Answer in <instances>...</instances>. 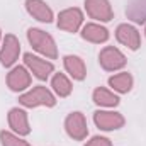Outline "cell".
<instances>
[{
	"mask_svg": "<svg viewBox=\"0 0 146 146\" xmlns=\"http://www.w3.org/2000/svg\"><path fill=\"white\" fill-rule=\"evenodd\" d=\"M27 39L29 42L33 44V48L36 49L37 53L44 54L46 58H51L54 60L58 56V51H56V44H54V39L49 36L48 33L41 31V29H29L27 31Z\"/></svg>",
	"mask_w": 146,
	"mask_h": 146,
	"instance_id": "obj_1",
	"label": "cell"
},
{
	"mask_svg": "<svg viewBox=\"0 0 146 146\" xmlns=\"http://www.w3.org/2000/svg\"><path fill=\"white\" fill-rule=\"evenodd\" d=\"M19 102L26 107H37V106H46V107H53L56 104L54 100V95L46 88V87H41L37 85L33 90H29L27 94L21 95L19 97Z\"/></svg>",
	"mask_w": 146,
	"mask_h": 146,
	"instance_id": "obj_2",
	"label": "cell"
},
{
	"mask_svg": "<svg viewBox=\"0 0 146 146\" xmlns=\"http://www.w3.org/2000/svg\"><path fill=\"white\" fill-rule=\"evenodd\" d=\"M99 61L102 65L104 70L107 72H115V70H121L124 65H126V56L114 46H107L100 51L99 54Z\"/></svg>",
	"mask_w": 146,
	"mask_h": 146,
	"instance_id": "obj_3",
	"label": "cell"
},
{
	"mask_svg": "<svg viewBox=\"0 0 146 146\" xmlns=\"http://www.w3.org/2000/svg\"><path fill=\"white\" fill-rule=\"evenodd\" d=\"M65 127H66V133L68 136L76 139V141H82L87 138L88 134V129H87V121L83 117L82 112H72L66 121H65Z\"/></svg>",
	"mask_w": 146,
	"mask_h": 146,
	"instance_id": "obj_4",
	"label": "cell"
},
{
	"mask_svg": "<svg viewBox=\"0 0 146 146\" xmlns=\"http://www.w3.org/2000/svg\"><path fill=\"white\" fill-rule=\"evenodd\" d=\"M83 22V14L80 9H66L58 15V27L66 33H76Z\"/></svg>",
	"mask_w": 146,
	"mask_h": 146,
	"instance_id": "obj_5",
	"label": "cell"
},
{
	"mask_svg": "<svg viewBox=\"0 0 146 146\" xmlns=\"http://www.w3.org/2000/svg\"><path fill=\"white\" fill-rule=\"evenodd\" d=\"M19 53H21V44H19V39L14 36V34H7L3 39V46H2V51H0V63L3 66H10L15 63V60L19 58Z\"/></svg>",
	"mask_w": 146,
	"mask_h": 146,
	"instance_id": "obj_6",
	"label": "cell"
},
{
	"mask_svg": "<svg viewBox=\"0 0 146 146\" xmlns=\"http://www.w3.org/2000/svg\"><path fill=\"white\" fill-rule=\"evenodd\" d=\"M94 121H95L97 127H100L104 131L119 129L124 126V117L119 112H109V110H97L94 114Z\"/></svg>",
	"mask_w": 146,
	"mask_h": 146,
	"instance_id": "obj_7",
	"label": "cell"
},
{
	"mask_svg": "<svg viewBox=\"0 0 146 146\" xmlns=\"http://www.w3.org/2000/svg\"><path fill=\"white\" fill-rule=\"evenodd\" d=\"M85 9L92 19L102 22H109L112 19V9L109 0H85Z\"/></svg>",
	"mask_w": 146,
	"mask_h": 146,
	"instance_id": "obj_8",
	"label": "cell"
},
{
	"mask_svg": "<svg viewBox=\"0 0 146 146\" xmlns=\"http://www.w3.org/2000/svg\"><path fill=\"white\" fill-rule=\"evenodd\" d=\"M24 63H26V66L34 73L39 80H46L53 73V70H54L53 63H49L46 60H41V58H37L34 54H31V53L24 54Z\"/></svg>",
	"mask_w": 146,
	"mask_h": 146,
	"instance_id": "obj_9",
	"label": "cell"
},
{
	"mask_svg": "<svg viewBox=\"0 0 146 146\" xmlns=\"http://www.w3.org/2000/svg\"><path fill=\"white\" fill-rule=\"evenodd\" d=\"M115 37L121 44L127 46L129 49H138L141 46V39H139V33L136 31V27L129 26V24H121L115 31Z\"/></svg>",
	"mask_w": 146,
	"mask_h": 146,
	"instance_id": "obj_10",
	"label": "cell"
},
{
	"mask_svg": "<svg viewBox=\"0 0 146 146\" xmlns=\"http://www.w3.org/2000/svg\"><path fill=\"white\" fill-rule=\"evenodd\" d=\"M7 85L14 92H21L31 85V75L24 66H15L7 75Z\"/></svg>",
	"mask_w": 146,
	"mask_h": 146,
	"instance_id": "obj_11",
	"label": "cell"
},
{
	"mask_svg": "<svg viewBox=\"0 0 146 146\" xmlns=\"http://www.w3.org/2000/svg\"><path fill=\"white\" fill-rule=\"evenodd\" d=\"M9 124L21 136H26V134L31 133V127H29V122H27V114L22 109L15 107V109H12L9 112Z\"/></svg>",
	"mask_w": 146,
	"mask_h": 146,
	"instance_id": "obj_12",
	"label": "cell"
},
{
	"mask_svg": "<svg viewBox=\"0 0 146 146\" xmlns=\"http://www.w3.org/2000/svg\"><path fill=\"white\" fill-rule=\"evenodd\" d=\"M26 9H27V12L37 19V21H41V22H51L53 21V10L42 2V0H27L26 2Z\"/></svg>",
	"mask_w": 146,
	"mask_h": 146,
	"instance_id": "obj_13",
	"label": "cell"
},
{
	"mask_svg": "<svg viewBox=\"0 0 146 146\" xmlns=\"http://www.w3.org/2000/svg\"><path fill=\"white\" fill-rule=\"evenodd\" d=\"M82 37L90 42H106L109 39V31L99 24H87L82 31Z\"/></svg>",
	"mask_w": 146,
	"mask_h": 146,
	"instance_id": "obj_14",
	"label": "cell"
},
{
	"mask_svg": "<svg viewBox=\"0 0 146 146\" xmlns=\"http://www.w3.org/2000/svg\"><path fill=\"white\" fill-rule=\"evenodd\" d=\"M126 15H127V19H131L138 24L146 22V0H129Z\"/></svg>",
	"mask_w": 146,
	"mask_h": 146,
	"instance_id": "obj_15",
	"label": "cell"
},
{
	"mask_svg": "<svg viewBox=\"0 0 146 146\" xmlns=\"http://www.w3.org/2000/svg\"><path fill=\"white\" fill-rule=\"evenodd\" d=\"M65 68L75 80H83L87 75V68L83 65V60H80L78 56H72V54L65 56Z\"/></svg>",
	"mask_w": 146,
	"mask_h": 146,
	"instance_id": "obj_16",
	"label": "cell"
},
{
	"mask_svg": "<svg viewBox=\"0 0 146 146\" xmlns=\"http://www.w3.org/2000/svg\"><path fill=\"white\" fill-rule=\"evenodd\" d=\"M109 85L119 94H127L133 87V76L129 73H119L109 78Z\"/></svg>",
	"mask_w": 146,
	"mask_h": 146,
	"instance_id": "obj_17",
	"label": "cell"
},
{
	"mask_svg": "<svg viewBox=\"0 0 146 146\" xmlns=\"http://www.w3.org/2000/svg\"><path fill=\"white\" fill-rule=\"evenodd\" d=\"M51 87L53 90L60 95V97H68L72 94V83L70 80L63 75V73H56L51 80Z\"/></svg>",
	"mask_w": 146,
	"mask_h": 146,
	"instance_id": "obj_18",
	"label": "cell"
},
{
	"mask_svg": "<svg viewBox=\"0 0 146 146\" xmlns=\"http://www.w3.org/2000/svg\"><path fill=\"white\" fill-rule=\"evenodd\" d=\"M94 102L99 106H104V107H115L119 104V97L106 88H97L94 92Z\"/></svg>",
	"mask_w": 146,
	"mask_h": 146,
	"instance_id": "obj_19",
	"label": "cell"
},
{
	"mask_svg": "<svg viewBox=\"0 0 146 146\" xmlns=\"http://www.w3.org/2000/svg\"><path fill=\"white\" fill-rule=\"evenodd\" d=\"M0 141H2V146H31L27 141L21 139L19 136H14L9 131H2L0 133Z\"/></svg>",
	"mask_w": 146,
	"mask_h": 146,
	"instance_id": "obj_20",
	"label": "cell"
},
{
	"mask_svg": "<svg viewBox=\"0 0 146 146\" xmlns=\"http://www.w3.org/2000/svg\"><path fill=\"white\" fill-rule=\"evenodd\" d=\"M85 146H112V143H110L107 138H102V136H95V138H92L88 143Z\"/></svg>",
	"mask_w": 146,
	"mask_h": 146,
	"instance_id": "obj_21",
	"label": "cell"
},
{
	"mask_svg": "<svg viewBox=\"0 0 146 146\" xmlns=\"http://www.w3.org/2000/svg\"><path fill=\"white\" fill-rule=\"evenodd\" d=\"M145 33H146V29H145Z\"/></svg>",
	"mask_w": 146,
	"mask_h": 146,
	"instance_id": "obj_22",
	"label": "cell"
}]
</instances>
